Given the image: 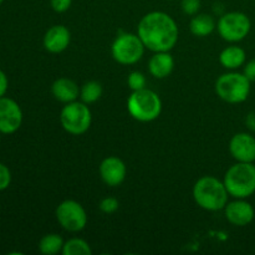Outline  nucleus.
Here are the masks:
<instances>
[{"instance_id":"a878e982","label":"nucleus","mask_w":255,"mask_h":255,"mask_svg":"<svg viewBox=\"0 0 255 255\" xmlns=\"http://www.w3.org/2000/svg\"><path fill=\"white\" fill-rule=\"evenodd\" d=\"M72 0H50L52 10L56 12H65L70 9Z\"/></svg>"},{"instance_id":"2eb2a0df","label":"nucleus","mask_w":255,"mask_h":255,"mask_svg":"<svg viewBox=\"0 0 255 255\" xmlns=\"http://www.w3.org/2000/svg\"><path fill=\"white\" fill-rule=\"evenodd\" d=\"M174 60L168 51L154 52L148 62L149 74L156 79H166L172 74Z\"/></svg>"},{"instance_id":"9b49d317","label":"nucleus","mask_w":255,"mask_h":255,"mask_svg":"<svg viewBox=\"0 0 255 255\" xmlns=\"http://www.w3.org/2000/svg\"><path fill=\"white\" fill-rule=\"evenodd\" d=\"M229 151L237 162L253 163L255 161V137L247 132H239L232 137Z\"/></svg>"},{"instance_id":"c85d7f7f","label":"nucleus","mask_w":255,"mask_h":255,"mask_svg":"<svg viewBox=\"0 0 255 255\" xmlns=\"http://www.w3.org/2000/svg\"><path fill=\"white\" fill-rule=\"evenodd\" d=\"M246 125L248 127V129H251L252 132H255V111L249 112L246 117Z\"/></svg>"},{"instance_id":"423d86ee","label":"nucleus","mask_w":255,"mask_h":255,"mask_svg":"<svg viewBox=\"0 0 255 255\" xmlns=\"http://www.w3.org/2000/svg\"><path fill=\"white\" fill-rule=\"evenodd\" d=\"M60 122L65 131L75 134V136H79V134L85 133L91 126V111L85 102H69L61 110Z\"/></svg>"},{"instance_id":"393cba45","label":"nucleus","mask_w":255,"mask_h":255,"mask_svg":"<svg viewBox=\"0 0 255 255\" xmlns=\"http://www.w3.org/2000/svg\"><path fill=\"white\" fill-rule=\"evenodd\" d=\"M10 183H11V172L7 166L0 162V192L5 191Z\"/></svg>"},{"instance_id":"4468645a","label":"nucleus","mask_w":255,"mask_h":255,"mask_svg":"<svg viewBox=\"0 0 255 255\" xmlns=\"http://www.w3.org/2000/svg\"><path fill=\"white\" fill-rule=\"evenodd\" d=\"M71 41V34L64 25L50 27L44 35V47L51 54H60L67 49Z\"/></svg>"},{"instance_id":"9d476101","label":"nucleus","mask_w":255,"mask_h":255,"mask_svg":"<svg viewBox=\"0 0 255 255\" xmlns=\"http://www.w3.org/2000/svg\"><path fill=\"white\" fill-rule=\"evenodd\" d=\"M22 110L16 101L9 97H0V133H15L21 127Z\"/></svg>"},{"instance_id":"0eeeda50","label":"nucleus","mask_w":255,"mask_h":255,"mask_svg":"<svg viewBox=\"0 0 255 255\" xmlns=\"http://www.w3.org/2000/svg\"><path fill=\"white\" fill-rule=\"evenodd\" d=\"M111 52L114 59L121 65H133L142 59L144 45L138 35L122 32L115 39Z\"/></svg>"},{"instance_id":"4be33fe9","label":"nucleus","mask_w":255,"mask_h":255,"mask_svg":"<svg viewBox=\"0 0 255 255\" xmlns=\"http://www.w3.org/2000/svg\"><path fill=\"white\" fill-rule=\"evenodd\" d=\"M127 84H128L129 89L132 91H138V90L146 89V77L142 72L133 71L129 74L128 79H127Z\"/></svg>"},{"instance_id":"aec40b11","label":"nucleus","mask_w":255,"mask_h":255,"mask_svg":"<svg viewBox=\"0 0 255 255\" xmlns=\"http://www.w3.org/2000/svg\"><path fill=\"white\" fill-rule=\"evenodd\" d=\"M102 96V86L100 82L97 81H87L82 85L81 90H80V97L81 101L85 102L86 105L94 104V102L99 101L100 97Z\"/></svg>"},{"instance_id":"cd10ccee","label":"nucleus","mask_w":255,"mask_h":255,"mask_svg":"<svg viewBox=\"0 0 255 255\" xmlns=\"http://www.w3.org/2000/svg\"><path fill=\"white\" fill-rule=\"evenodd\" d=\"M7 87H9V80H7L6 74L0 69V97L5 96Z\"/></svg>"},{"instance_id":"6e6552de","label":"nucleus","mask_w":255,"mask_h":255,"mask_svg":"<svg viewBox=\"0 0 255 255\" xmlns=\"http://www.w3.org/2000/svg\"><path fill=\"white\" fill-rule=\"evenodd\" d=\"M217 27L222 39L228 42H239L248 36L252 22L248 15L244 12L231 11L222 15Z\"/></svg>"},{"instance_id":"6ab92c4d","label":"nucleus","mask_w":255,"mask_h":255,"mask_svg":"<svg viewBox=\"0 0 255 255\" xmlns=\"http://www.w3.org/2000/svg\"><path fill=\"white\" fill-rule=\"evenodd\" d=\"M64 241L59 234H46L39 242L40 253L45 255H55L59 252H62Z\"/></svg>"},{"instance_id":"c756f323","label":"nucleus","mask_w":255,"mask_h":255,"mask_svg":"<svg viewBox=\"0 0 255 255\" xmlns=\"http://www.w3.org/2000/svg\"><path fill=\"white\" fill-rule=\"evenodd\" d=\"M2 2H4V0H0V5H1Z\"/></svg>"},{"instance_id":"20e7f679","label":"nucleus","mask_w":255,"mask_h":255,"mask_svg":"<svg viewBox=\"0 0 255 255\" xmlns=\"http://www.w3.org/2000/svg\"><path fill=\"white\" fill-rule=\"evenodd\" d=\"M127 110L139 122L154 121L162 112V101L158 95L148 89L133 91L127 100Z\"/></svg>"},{"instance_id":"412c9836","label":"nucleus","mask_w":255,"mask_h":255,"mask_svg":"<svg viewBox=\"0 0 255 255\" xmlns=\"http://www.w3.org/2000/svg\"><path fill=\"white\" fill-rule=\"evenodd\" d=\"M61 253L64 255H91L92 251L86 241L80 238H72L65 242Z\"/></svg>"},{"instance_id":"f03ea898","label":"nucleus","mask_w":255,"mask_h":255,"mask_svg":"<svg viewBox=\"0 0 255 255\" xmlns=\"http://www.w3.org/2000/svg\"><path fill=\"white\" fill-rule=\"evenodd\" d=\"M229 193L224 182L212 176H204L193 187V198L202 209L217 212L226 208Z\"/></svg>"},{"instance_id":"5701e85b","label":"nucleus","mask_w":255,"mask_h":255,"mask_svg":"<svg viewBox=\"0 0 255 255\" xmlns=\"http://www.w3.org/2000/svg\"><path fill=\"white\" fill-rule=\"evenodd\" d=\"M99 207L100 209H101V212H104V213L112 214L119 209L120 203L116 198H114V197H106V198H104L100 202Z\"/></svg>"},{"instance_id":"f257e3e1","label":"nucleus","mask_w":255,"mask_h":255,"mask_svg":"<svg viewBox=\"0 0 255 255\" xmlns=\"http://www.w3.org/2000/svg\"><path fill=\"white\" fill-rule=\"evenodd\" d=\"M178 26L171 15L151 11L144 15L137 27V35L144 47L153 52L169 51L178 41Z\"/></svg>"},{"instance_id":"a211bd4d","label":"nucleus","mask_w":255,"mask_h":255,"mask_svg":"<svg viewBox=\"0 0 255 255\" xmlns=\"http://www.w3.org/2000/svg\"><path fill=\"white\" fill-rule=\"evenodd\" d=\"M216 21L213 16L208 14H196L189 22V29L193 35L198 37H204L211 35L216 29Z\"/></svg>"},{"instance_id":"f8f14e48","label":"nucleus","mask_w":255,"mask_h":255,"mask_svg":"<svg viewBox=\"0 0 255 255\" xmlns=\"http://www.w3.org/2000/svg\"><path fill=\"white\" fill-rule=\"evenodd\" d=\"M227 221L236 227H246L253 222L255 211L249 202L246 199L236 198V201L231 202L224 208Z\"/></svg>"},{"instance_id":"bb28decb","label":"nucleus","mask_w":255,"mask_h":255,"mask_svg":"<svg viewBox=\"0 0 255 255\" xmlns=\"http://www.w3.org/2000/svg\"><path fill=\"white\" fill-rule=\"evenodd\" d=\"M243 74L246 75L247 79H248L249 81L255 82V59L251 60L248 64H246V66H244Z\"/></svg>"},{"instance_id":"39448f33","label":"nucleus","mask_w":255,"mask_h":255,"mask_svg":"<svg viewBox=\"0 0 255 255\" xmlns=\"http://www.w3.org/2000/svg\"><path fill=\"white\" fill-rule=\"evenodd\" d=\"M216 92L223 101L236 105L246 101L251 94V81L244 74L228 72L216 82Z\"/></svg>"},{"instance_id":"ddd939ff","label":"nucleus","mask_w":255,"mask_h":255,"mask_svg":"<svg viewBox=\"0 0 255 255\" xmlns=\"http://www.w3.org/2000/svg\"><path fill=\"white\" fill-rule=\"evenodd\" d=\"M127 174L126 164L119 157H107L100 164V176L110 187H119Z\"/></svg>"},{"instance_id":"dca6fc26","label":"nucleus","mask_w":255,"mask_h":255,"mask_svg":"<svg viewBox=\"0 0 255 255\" xmlns=\"http://www.w3.org/2000/svg\"><path fill=\"white\" fill-rule=\"evenodd\" d=\"M51 91L55 99L60 102H64V104L76 101L77 97L80 96V90L76 82L66 79V77L57 79L52 84Z\"/></svg>"},{"instance_id":"b1692460","label":"nucleus","mask_w":255,"mask_h":255,"mask_svg":"<svg viewBox=\"0 0 255 255\" xmlns=\"http://www.w3.org/2000/svg\"><path fill=\"white\" fill-rule=\"evenodd\" d=\"M181 6L184 14L194 16L201 9V0H182Z\"/></svg>"},{"instance_id":"f3484780","label":"nucleus","mask_w":255,"mask_h":255,"mask_svg":"<svg viewBox=\"0 0 255 255\" xmlns=\"http://www.w3.org/2000/svg\"><path fill=\"white\" fill-rule=\"evenodd\" d=\"M246 51L241 46H236V45L226 47L219 55V61L223 65V67L228 70H236L243 66L246 64Z\"/></svg>"},{"instance_id":"1a4fd4ad","label":"nucleus","mask_w":255,"mask_h":255,"mask_svg":"<svg viewBox=\"0 0 255 255\" xmlns=\"http://www.w3.org/2000/svg\"><path fill=\"white\" fill-rule=\"evenodd\" d=\"M56 218L65 231L72 233L82 231L87 224L86 211L79 202L72 199H66L57 206Z\"/></svg>"},{"instance_id":"7ed1b4c3","label":"nucleus","mask_w":255,"mask_h":255,"mask_svg":"<svg viewBox=\"0 0 255 255\" xmlns=\"http://www.w3.org/2000/svg\"><path fill=\"white\" fill-rule=\"evenodd\" d=\"M224 186L229 196L246 199L255 193V166L253 163L237 162L226 172Z\"/></svg>"},{"instance_id":"7c9ffc66","label":"nucleus","mask_w":255,"mask_h":255,"mask_svg":"<svg viewBox=\"0 0 255 255\" xmlns=\"http://www.w3.org/2000/svg\"><path fill=\"white\" fill-rule=\"evenodd\" d=\"M0 134H1V133H0ZM0 141H1V136H0Z\"/></svg>"}]
</instances>
